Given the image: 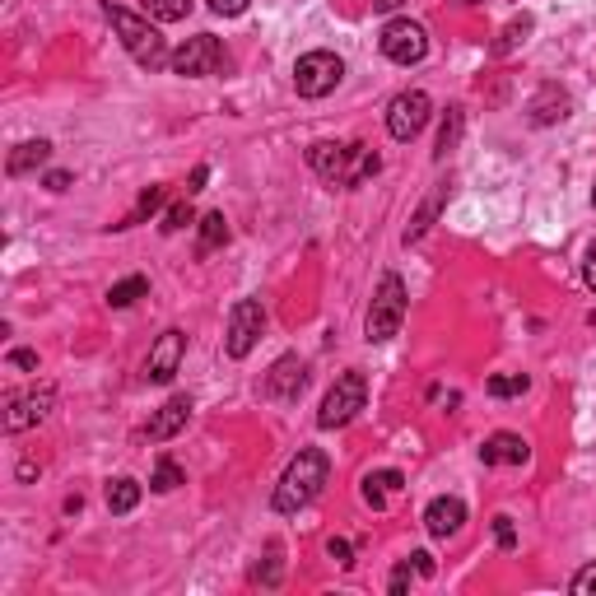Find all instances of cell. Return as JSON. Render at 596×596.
Listing matches in <instances>:
<instances>
[{
	"label": "cell",
	"mask_w": 596,
	"mask_h": 596,
	"mask_svg": "<svg viewBox=\"0 0 596 596\" xmlns=\"http://www.w3.org/2000/svg\"><path fill=\"white\" fill-rule=\"evenodd\" d=\"M168 66H173V75H182V80H205V75H219V70L229 66V56H224V42H219L215 33H196V38H187L177 47Z\"/></svg>",
	"instance_id": "cell-6"
},
{
	"label": "cell",
	"mask_w": 596,
	"mask_h": 596,
	"mask_svg": "<svg viewBox=\"0 0 596 596\" xmlns=\"http://www.w3.org/2000/svg\"><path fill=\"white\" fill-rule=\"evenodd\" d=\"M47 159H52V140H24V145H14L10 163H5V173L24 177V173H33V168H42Z\"/></svg>",
	"instance_id": "cell-18"
},
{
	"label": "cell",
	"mask_w": 596,
	"mask_h": 596,
	"mask_svg": "<svg viewBox=\"0 0 596 596\" xmlns=\"http://www.w3.org/2000/svg\"><path fill=\"white\" fill-rule=\"evenodd\" d=\"M182 359H187V331L168 326V331L154 340V350H149V359H145V382H173Z\"/></svg>",
	"instance_id": "cell-11"
},
{
	"label": "cell",
	"mask_w": 596,
	"mask_h": 596,
	"mask_svg": "<svg viewBox=\"0 0 596 596\" xmlns=\"http://www.w3.org/2000/svg\"><path fill=\"white\" fill-rule=\"evenodd\" d=\"M592 205H596V187H592Z\"/></svg>",
	"instance_id": "cell-44"
},
{
	"label": "cell",
	"mask_w": 596,
	"mask_h": 596,
	"mask_svg": "<svg viewBox=\"0 0 596 596\" xmlns=\"http://www.w3.org/2000/svg\"><path fill=\"white\" fill-rule=\"evenodd\" d=\"M42 187H47V191H66L70 187V173H61V168H56V173L42 177Z\"/></svg>",
	"instance_id": "cell-40"
},
{
	"label": "cell",
	"mask_w": 596,
	"mask_h": 596,
	"mask_svg": "<svg viewBox=\"0 0 596 596\" xmlns=\"http://www.w3.org/2000/svg\"><path fill=\"white\" fill-rule=\"evenodd\" d=\"M401 322H406V285H401V275H382V285L378 294H373V303H368V340L373 345H387V340L401 331Z\"/></svg>",
	"instance_id": "cell-4"
},
{
	"label": "cell",
	"mask_w": 596,
	"mask_h": 596,
	"mask_svg": "<svg viewBox=\"0 0 596 596\" xmlns=\"http://www.w3.org/2000/svg\"><path fill=\"white\" fill-rule=\"evenodd\" d=\"M569 108H573V98L564 94V89H555V84H545L541 94L531 98V122L536 126H555V122H564L569 117Z\"/></svg>",
	"instance_id": "cell-17"
},
{
	"label": "cell",
	"mask_w": 596,
	"mask_h": 596,
	"mask_svg": "<svg viewBox=\"0 0 596 596\" xmlns=\"http://www.w3.org/2000/svg\"><path fill=\"white\" fill-rule=\"evenodd\" d=\"M531 382L527 373H499V378H489V396H499V401H508V396H522Z\"/></svg>",
	"instance_id": "cell-28"
},
{
	"label": "cell",
	"mask_w": 596,
	"mask_h": 596,
	"mask_svg": "<svg viewBox=\"0 0 596 596\" xmlns=\"http://www.w3.org/2000/svg\"><path fill=\"white\" fill-rule=\"evenodd\" d=\"M531 28H536V19H531V14H517V19H508V24H503V33L494 38V56L517 52V47L531 38Z\"/></svg>",
	"instance_id": "cell-22"
},
{
	"label": "cell",
	"mask_w": 596,
	"mask_h": 596,
	"mask_svg": "<svg viewBox=\"0 0 596 596\" xmlns=\"http://www.w3.org/2000/svg\"><path fill=\"white\" fill-rule=\"evenodd\" d=\"M583 280H587V289L596 294V238H592V247H587V261H583Z\"/></svg>",
	"instance_id": "cell-38"
},
{
	"label": "cell",
	"mask_w": 596,
	"mask_h": 596,
	"mask_svg": "<svg viewBox=\"0 0 596 596\" xmlns=\"http://www.w3.org/2000/svg\"><path fill=\"white\" fill-rule=\"evenodd\" d=\"M52 406H56L52 387H33L24 396H10V406H5V434H24V429L42 424L52 415Z\"/></svg>",
	"instance_id": "cell-12"
},
{
	"label": "cell",
	"mask_w": 596,
	"mask_h": 596,
	"mask_svg": "<svg viewBox=\"0 0 596 596\" xmlns=\"http://www.w3.org/2000/svg\"><path fill=\"white\" fill-rule=\"evenodd\" d=\"M252 0H210V10L215 14H224V19H233V14H243Z\"/></svg>",
	"instance_id": "cell-36"
},
{
	"label": "cell",
	"mask_w": 596,
	"mask_h": 596,
	"mask_svg": "<svg viewBox=\"0 0 596 596\" xmlns=\"http://www.w3.org/2000/svg\"><path fill=\"white\" fill-rule=\"evenodd\" d=\"M182 480H187V475H182V466L163 457L159 466H154V475H149V489H154V494H173V489L182 485Z\"/></svg>",
	"instance_id": "cell-26"
},
{
	"label": "cell",
	"mask_w": 596,
	"mask_h": 596,
	"mask_svg": "<svg viewBox=\"0 0 596 596\" xmlns=\"http://www.w3.org/2000/svg\"><path fill=\"white\" fill-rule=\"evenodd\" d=\"M378 47L396 66H420L424 56H429V33H424V24H415V19H392V24L382 28Z\"/></svg>",
	"instance_id": "cell-9"
},
{
	"label": "cell",
	"mask_w": 596,
	"mask_h": 596,
	"mask_svg": "<svg viewBox=\"0 0 596 596\" xmlns=\"http://www.w3.org/2000/svg\"><path fill=\"white\" fill-rule=\"evenodd\" d=\"M401 485H406V475L401 471H368L359 494H364L368 508H387V494H396Z\"/></svg>",
	"instance_id": "cell-19"
},
{
	"label": "cell",
	"mask_w": 596,
	"mask_h": 596,
	"mask_svg": "<svg viewBox=\"0 0 596 596\" xmlns=\"http://www.w3.org/2000/svg\"><path fill=\"white\" fill-rule=\"evenodd\" d=\"M149 294V280L145 275H131V280H117V285L108 289V303L112 308H131L136 298H145Z\"/></svg>",
	"instance_id": "cell-24"
},
{
	"label": "cell",
	"mask_w": 596,
	"mask_h": 596,
	"mask_svg": "<svg viewBox=\"0 0 596 596\" xmlns=\"http://www.w3.org/2000/svg\"><path fill=\"white\" fill-rule=\"evenodd\" d=\"M140 480H131V475H117V480H108V513H131L140 503Z\"/></svg>",
	"instance_id": "cell-21"
},
{
	"label": "cell",
	"mask_w": 596,
	"mask_h": 596,
	"mask_svg": "<svg viewBox=\"0 0 596 596\" xmlns=\"http://www.w3.org/2000/svg\"><path fill=\"white\" fill-rule=\"evenodd\" d=\"M461 5H480V0H461Z\"/></svg>",
	"instance_id": "cell-43"
},
{
	"label": "cell",
	"mask_w": 596,
	"mask_h": 596,
	"mask_svg": "<svg viewBox=\"0 0 596 596\" xmlns=\"http://www.w3.org/2000/svg\"><path fill=\"white\" fill-rule=\"evenodd\" d=\"M461 122H466V117H461V108H447V117H443V131H438V159H447V149H457V140H461Z\"/></svg>",
	"instance_id": "cell-27"
},
{
	"label": "cell",
	"mask_w": 596,
	"mask_h": 596,
	"mask_svg": "<svg viewBox=\"0 0 596 596\" xmlns=\"http://www.w3.org/2000/svg\"><path fill=\"white\" fill-rule=\"evenodd\" d=\"M303 387H308V364H303L298 354H280L271 364V373H266V387H261V392L275 396V401H298Z\"/></svg>",
	"instance_id": "cell-13"
},
{
	"label": "cell",
	"mask_w": 596,
	"mask_h": 596,
	"mask_svg": "<svg viewBox=\"0 0 596 596\" xmlns=\"http://www.w3.org/2000/svg\"><path fill=\"white\" fill-rule=\"evenodd\" d=\"M187 224H196V210H191V201H177L168 215H163V233H177L187 229Z\"/></svg>",
	"instance_id": "cell-30"
},
{
	"label": "cell",
	"mask_w": 596,
	"mask_h": 596,
	"mask_svg": "<svg viewBox=\"0 0 596 596\" xmlns=\"http://www.w3.org/2000/svg\"><path fill=\"white\" fill-rule=\"evenodd\" d=\"M387 587H392L396 596L406 592V587H410V559H406V564H396V573H392V583H387Z\"/></svg>",
	"instance_id": "cell-39"
},
{
	"label": "cell",
	"mask_w": 596,
	"mask_h": 596,
	"mask_svg": "<svg viewBox=\"0 0 596 596\" xmlns=\"http://www.w3.org/2000/svg\"><path fill=\"white\" fill-rule=\"evenodd\" d=\"M308 163H312V173L322 177V182H331V187L340 191H350L359 187V182H368V177L382 168V159L373 154L368 145H340V140H317V145L308 149Z\"/></svg>",
	"instance_id": "cell-1"
},
{
	"label": "cell",
	"mask_w": 596,
	"mask_h": 596,
	"mask_svg": "<svg viewBox=\"0 0 596 596\" xmlns=\"http://www.w3.org/2000/svg\"><path fill=\"white\" fill-rule=\"evenodd\" d=\"M340 80H345V61H340L336 52H308V56H298L294 89L303 98H326Z\"/></svg>",
	"instance_id": "cell-7"
},
{
	"label": "cell",
	"mask_w": 596,
	"mask_h": 596,
	"mask_svg": "<svg viewBox=\"0 0 596 596\" xmlns=\"http://www.w3.org/2000/svg\"><path fill=\"white\" fill-rule=\"evenodd\" d=\"M527 457H531V447L522 434H494L480 443V461L485 466H522Z\"/></svg>",
	"instance_id": "cell-16"
},
{
	"label": "cell",
	"mask_w": 596,
	"mask_h": 596,
	"mask_svg": "<svg viewBox=\"0 0 596 596\" xmlns=\"http://www.w3.org/2000/svg\"><path fill=\"white\" fill-rule=\"evenodd\" d=\"M257 578H261V583H266V587H275V583H280V545H271V555H266V564H261V569H257Z\"/></svg>",
	"instance_id": "cell-32"
},
{
	"label": "cell",
	"mask_w": 596,
	"mask_h": 596,
	"mask_svg": "<svg viewBox=\"0 0 596 596\" xmlns=\"http://www.w3.org/2000/svg\"><path fill=\"white\" fill-rule=\"evenodd\" d=\"M368 401V382L359 368H350V373H340L336 382H331V392H326L322 410H317V429H345V424L364 410Z\"/></svg>",
	"instance_id": "cell-5"
},
{
	"label": "cell",
	"mask_w": 596,
	"mask_h": 596,
	"mask_svg": "<svg viewBox=\"0 0 596 596\" xmlns=\"http://www.w3.org/2000/svg\"><path fill=\"white\" fill-rule=\"evenodd\" d=\"M261 331H266V308L257 298H238L229 312V331H224V354L229 359H247L252 345L261 340Z\"/></svg>",
	"instance_id": "cell-8"
},
{
	"label": "cell",
	"mask_w": 596,
	"mask_h": 596,
	"mask_svg": "<svg viewBox=\"0 0 596 596\" xmlns=\"http://www.w3.org/2000/svg\"><path fill=\"white\" fill-rule=\"evenodd\" d=\"M401 5H406V0H373V10L378 14H392V10H401Z\"/></svg>",
	"instance_id": "cell-42"
},
{
	"label": "cell",
	"mask_w": 596,
	"mask_h": 596,
	"mask_svg": "<svg viewBox=\"0 0 596 596\" xmlns=\"http://www.w3.org/2000/svg\"><path fill=\"white\" fill-rule=\"evenodd\" d=\"M326 555L336 559L340 569H350V564H354V545H350V541H340V536H336V541L326 545Z\"/></svg>",
	"instance_id": "cell-34"
},
{
	"label": "cell",
	"mask_w": 596,
	"mask_h": 596,
	"mask_svg": "<svg viewBox=\"0 0 596 596\" xmlns=\"http://www.w3.org/2000/svg\"><path fill=\"white\" fill-rule=\"evenodd\" d=\"M443 201H447V182H438L434 196H429V201L420 205V215L410 219V229H406V247H410V243H420L424 233L434 229V219H438V210H443Z\"/></svg>",
	"instance_id": "cell-20"
},
{
	"label": "cell",
	"mask_w": 596,
	"mask_h": 596,
	"mask_svg": "<svg viewBox=\"0 0 596 596\" xmlns=\"http://www.w3.org/2000/svg\"><path fill=\"white\" fill-rule=\"evenodd\" d=\"M429 117H434V103H429L424 89H406V94H396L387 103V131H392V140H415L429 126Z\"/></svg>",
	"instance_id": "cell-10"
},
{
	"label": "cell",
	"mask_w": 596,
	"mask_h": 596,
	"mask_svg": "<svg viewBox=\"0 0 596 596\" xmlns=\"http://www.w3.org/2000/svg\"><path fill=\"white\" fill-rule=\"evenodd\" d=\"M494 541H499V550H513V545H517L513 517H494Z\"/></svg>",
	"instance_id": "cell-33"
},
{
	"label": "cell",
	"mask_w": 596,
	"mask_h": 596,
	"mask_svg": "<svg viewBox=\"0 0 596 596\" xmlns=\"http://www.w3.org/2000/svg\"><path fill=\"white\" fill-rule=\"evenodd\" d=\"M103 14H108V24H112V33L122 38V47H126V56L136 61L140 70H163L168 61H173V52H168V42H163V33L149 19H140L136 10H126V5H103Z\"/></svg>",
	"instance_id": "cell-3"
},
{
	"label": "cell",
	"mask_w": 596,
	"mask_h": 596,
	"mask_svg": "<svg viewBox=\"0 0 596 596\" xmlns=\"http://www.w3.org/2000/svg\"><path fill=\"white\" fill-rule=\"evenodd\" d=\"M569 592H573V596H596V564H587V569L573 573Z\"/></svg>",
	"instance_id": "cell-31"
},
{
	"label": "cell",
	"mask_w": 596,
	"mask_h": 596,
	"mask_svg": "<svg viewBox=\"0 0 596 596\" xmlns=\"http://www.w3.org/2000/svg\"><path fill=\"white\" fill-rule=\"evenodd\" d=\"M461 522H466V503H461L457 494H438V499L424 508V527H429V536H438V541L457 536Z\"/></svg>",
	"instance_id": "cell-14"
},
{
	"label": "cell",
	"mask_w": 596,
	"mask_h": 596,
	"mask_svg": "<svg viewBox=\"0 0 596 596\" xmlns=\"http://www.w3.org/2000/svg\"><path fill=\"white\" fill-rule=\"evenodd\" d=\"M224 243H229V219L215 210V215L201 219V243H196V257H210V252L224 247Z\"/></svg>",
	"instance_id": "cell-23"
},
{
	"label": "cell",
	"mask_w": 596,
	"mask_h": 596,
	"mask_svg": "<svg viewBox=\"0 0 596 596\" xmlns=\"http://www.w3.org/2000/svg\"><path fill=\"white\" fill-rule=\"evenodd\" d=\"M326 475H331V457H326L322 447H298V457L285 466V475H280V485H275V499L271 508L275 513H303L317 494H322Z\"/></svg>",
	"instance_id": "cell-2"
},
{
	"label": "cell",
	"mask_w": 596,
	"mask_h": 596,
	"mask_svg": "<svg viewBox=\"0 0 596 596\" xmlns=\"http://www.w3.org/2000/svg\"><path fill=\"white\" fill-rule=\"evenodd\" d=\"M163 201H168V191H163V187H149L145 196H140V201H136V210H131V215H126L122 224H112V229H131V224H140V219H149V215H154V210H159Z\"/></svg>",
	"instance_id": "cell-25"
},
{
	"label": "cell",
	"mask_w": 596,
	"mask_h": 596,
	"mask_svg": "<svg viewBox=\"0 0 596 596\" xmlns=\"http://www.w3.org/2000/svg\"><path fill=\"white\" fill-rule=\"evenodd\" d=\"M187 420H191V396H173V401H163L159 415L145 424V438L149 443H168V438H177L187 429Z\"/></svg>",
	"instance_id": "cell-15"
},
{
	"label": "cell",
	"mask_w": 596,
	"mask_h": 596,
	"mask_svg": "<svg viewBox=\"0 0 596 596\" xmlns=\"http://www.w3.org/2000/svg\"><path fill=\"white\" fill-rule=\"evenodd\" d=\"M410 569L420 573V578H434L438 564H434V555H429V550H415V555H410Z\"/></svg>",
	"instance_id": "cell-35"
},
{
	"label": "cell",
	"mask_w": 596,
	"mask_h": 596,
	"mask_svg": "<svg viewBox=\"0 0 596 596\" xmlns=\"http://www.w3.org/2000/svg\"><path fill=\"white\" fill-rule=\"evenodd\" d=\"M10 364L24 368V373H38V354L33 350H10Z\"/></svg>",
	"instance_id": "cell-37"
},
{
	"label": "cell",
	"mask_w": 596,
	"mask_h": 596,
	"mask_svg": "<svg viewBox=\"0 0 596 596\" xmlns=\"http://www.w3.org/2000/svg\"><path fill=\"white\" fill-rule=\"evenodd\" d=\"M205 182H210V168L201 163V168L191 173V182H187V196H191V191H205Z\"/></svg>",
	"instance_id": "cell-41"
},
{
	"label": "cell",
	"mask_w": 596,
	"mask_h": 596,
	"mask_svg": "<svg viewBox=\"0 0 596 596\" xmlns=\"http://www.w3.org/2000/svg\"><path fill=\"white\" fill-rule=\"evenodd\" d=\"M191 0H149V14H154V24H177V19H187Z\"/></svg>",
	"instance_id": "cell-29"
}]
</instances>
